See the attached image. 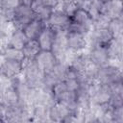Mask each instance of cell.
Segmentation results:
<instances>
[{
    "instance_id": "6da1fadb",
    "label": "cell",
    "mask_w": 123,
    "mask_h": 123,
    "mask_svg": "<svg viewBox=\"0 0 123 123\" xmlns=\"http://www.w3.org/2000/svg\"><path fill=\"white\" fill-rule=\"evenodd\" d=\"M22 64V72L21 76L26 82V84L30 87L37 88L42 85V81L45 73L37 64L35 60H29L24 58L21 62Z\"/></svg>"
},
{
    "instance_id": "7a4b0ae2",
    "label": "cell",
    "mask_w": 123,
    "mask_h": 123,
    "mask_svg": "<svg viewBox=\"0 0 123 123\" xmlns=\"http://www.w3.org/2000/svg\"><path fill=\"white\" fill-rule=\"evenodd\" d=\"M51 52L55 55L58 62H67L70 52L68 50L66 30L55 31V37H54V41L52 44Z\"/></svg>"
},
{
    "instance_id": "3957f363",
    "label": "cell",
    "mask_w": 123,
    "mask_h": 123,
    "mask_svg": "<svg viewBox=\"0 0 123 123\" xmlns=\"http://www.w3.org/2000/svg\"><path fill=\"white\" fill-rule=\"evenodd\" d=\"M96 81L104 85H111L114 82L122 81V69L121 66H118L114 63H108L104 66L99 67Z\"/></svg>"
},
{
    "instance_id": "277c9868",
    "label": "cell",
    "mask_w": 123,
    "mask_h": 123,
    "mask_svg": "<svg viewBox=\"0 0 123 123\" xmlns=\"http://www.w3.org/2000/svg\"><path fill=\"white\" fill-rule=\"evenodd\" d=\"M88 95L90 104H106L110 101L111 92L108 85L94 81L88 86Z\"/></svg>"
},
{
    "instance_id": "5b68a950",
    "label": "cell",
    "mask_w": 123,
    "mask_h": 123,
    "mask_svg": "<svg viewBox=\"0 0 123 123\" xmlns=\"http://www.w3.org/2000/svg\"><path fill=\"white\" fill-rule=\"evenodd\" d=\"M112 38L113 37L108 29H92L86 35L87 48L94 46H107Z\"/></svg>"
},
{
    "instance_id": "8992f818",
    "label": "cell",
    "mask_w": 123,
    "mask_h": 123,
    "mask_svg": "<svg viewBox=\"0 0 123 123\" xmlns=\"http://www.w3.org/2000/svg\"><path fill=\"white\" fill-rule=\"evenodd\" d=\"M71 23V17L66 15L60 9L56 8L50 13L48 20L46 21V25L53 29L54 31L58 30H66Z\"/></svg>"
},
{
    "instance_id": "52a82bcc",
    "label": "cell",
    "mask_w": 123,
    "mask_h": 123,
    "mask_svg": "<svg viewBox=\"0 0 123 123\" xmlns=\"http://www.w3.org/2000/svg\"><path fill=\"white\" fill-rule=\"evenodd\" d=\"M66 32H67V43H68L69 52L78 53L86 50L87 48L86 35L72 31H66Z\"/></svg>"
},
{
    "instance_id": "ba28073f",
    "label": "cell",
    "mask_w": 123,
    "mask_h": 123,
    "mask_svg": "<svg viewBox=\"0 0 123 123\" xmlns=\"http://www.w3.org/2000/svg\"><path fill=\"white\" fill-rule=\"evenodd\" d=\"M89 60L98 67L110 63V58L107 51V46H94L86 49Z\"/></svg>"
},
{
    "instance_id": "9c48e42d",
    "label": "cell",
    "mask_w": 123,
    "mask_h": 123,
    "mask_svg": "<svg viewBox=\"0 0 123 123\" xmlns=\"http://www.w3.org/2000/svg\"><path fill=\"white\" fill-rule=\"evenodd\" d=\"M22 72L21 62L4 60L0 65V75L11 80L17 76H20Z\"/></svg>"
},
{
    "instance_id": "30bf717a",
    "label": "cell",
    "mask_w": 123,
    "mask_h": 123,
    "mask_svg": "<svg viewBox=\"0 0 123 123\" xmlns=\"http://www.w3.org/2000/svg\"><path fill=\"white\" fill-rule=\"evenodd\" d=\"M122 37H113L107 45V51L110 58V62L118 66H121L122 62Z\"/></svg>"
},
{
    "instance_id": "8fae6325",
    "label": "cell",
    "mask_w": 123,
    "mask_h": 123,
    "mask_svg": "<svg viewBox=\"0 0 123 123\" xmlns=\"http://www.w3.org/2000/svg\"><path fill=\"white\" fill-rule=\"evenodd\" d=\"M35 61L37 62V64L40 66L45 74L51 72L58 62L55 55L51 51L46 50H40V52L35 58Z\"/></svg>"
},
{
    "instance_id": "7c38bea8",
    "label": "cell",
    "mask_w": 123,
    "mask_h": 123,
    "mask_svg": "<svg viewBox=\"0 0 123 123\" xmlns=\"http://www.w3.org/2000/svg\"><path fill=\"white\" fill-rule=\"evenodd\" d=\"M123 6L122 0H110L108 2L103 3L101 13L105 14L111 19L122 17Z\"/></svg>"
},
{
    "instance_id": "4fadbf2b",
    "label": "cell",
    "mask_w": 123,
    "mask_h": 123,
    "mask_svg": "<svg viewBox=\"0 0 123 123\" xmlns=\"http://www.w3.org/2000/svg\"><path fill=\"white\" fill-rule=\"evenodd\" d=\"M52 94H53L55 102H57V103H63L66 100L76 96L75 92L68 90V88L66 87V85L63 81L58 82L57 84H55L53 86Z\"/></svg>"
},
{
    "instance_id": "5bb4252c",
    "label": "cell",
    "mask_w": 123,
    "mask_h": 123,
    "mask_svg": "<svg viewBox=\"0 0 123 123\" xmlns=\"http://www.w3.org/2000/svg\"><path fill=\"white\" fill-rule=\"evenodd\" d=\"M71 21L80 25L88 33L93 29V20L88 14V12L85 10L78 9L71 16Z\"/></svg>"
},
{
    "instance_id": "9a60e30c",
    "label": "cell",
    "mask_w": 123,
    "mask_h": 123,
    "mask_svg": "<svg viewBox=\"0 0 123 123\" xmlns=\"http://www.w3.org/2000/svg\"><path fill=\"white\" fill-rule=\"evenodd\" d=\"M70 111L63 104L55 102L49 107V118L51 122H62L63 119L70 114Z\"/></svg>"
},
{
    "instance_id": "2e32d148",
    "label": "cell",
    "mask_w": 123,
    "mask_h": 123,
    "mask_svg": "<svg viewBox=\"0 0 123 123\" xmlns=\"http://www.w3.org/2000/svg\"><path fill=\"white\" fill-rule=\"evenodd\" d=\"M1 99L5 106H15L19 104V96L17 90L14 87V86L12 84L11 80L10 83L3 89V92L1 94Z\"/></svg>"
},
{
    "instance_id": "e0dca14e",
    "label": "cell",
    "mask_w": 123,
    "mask_h": 123,
    "mask_svg": "<svg viewBox=\"0 0 123 123\" xmlns=\"http://www.w3.org/2000/svg\"><path fill=\"white\" fill-rule=\"evenodd\" d=\"M46 23L39 18L36 17L34 18L23 30L28 39H37L38 36L42 32V30L45 28Z\"/></svg>"
},
{
    "instance_id": "ac0fdd59",
    "label": "cell",
    "mask_w": 123,
    "mask_h": 123,
    "mask_svg": "<svg viewBox=\"0 0 123 123\" xmlns=\"http://www.w3.org/2000/svg\"><path fill=\"white\" fill-rule=\"evenodd\" d=\"M54 37H55V31L46 25L37 39L38 41L41 50L51 51Z\"/></svg>"
},
{
    "instance_id": "d6986e66",
    "label": "cell",
    "mask_w": 123,
    "mask_h": 123,
    "mask_svg": "<svg viewBox=\"0 0 123 123\" xmlns=\"http://www.w3.org/2000/svg\"><path fill=\"white\" fill-rule=\"evenodd\" d=\"M28 40L29 39L26 37L23 30H13L12 32V34L10 35L6 44L11 47H13L15 49L22 50Z\"/></svg>"
},
{
    "instance_id": "ffe728a7",
    "label": "cell",
    "mask_w": 123,
    "mask_h": 123,
    "mask_svg": "<svg viewBox=\"0 0 123 123\" xmlns=\"http://www.w3.org/2000/svg\"><path fill=\"white\" fill-rule=\"evenodd\" d=\"M0 54L4 58V60H11V61H16V62H22L24 60V54L22 50L15 49L13 47H11L7 44L0 47Z\"/></svg>"
},
{
    "instance_id": "44dd1931",
    "label": "cell",
    "mask_w": 123,
    "mask_h": 123,
    "mask_svg": "<svg viewBox=\"0 0 123 123\" xmlns=\"http://www.w3.org/2000/svg\"><path fill=\"white\" fill-rule=\"evenodd\" d=\"M23 106L18 104L15 106H6L5 108V122H21V114Z\"/></svg>"
},
{
    "instance_id": "7402d4cb",
    "label": "cell",
    "mask_w": 123,
    "mask_h": 123,
    "mask_svg": "<svg viewBox=\"0 0 123 123\" xmlns=\"http://www.w3.org/2000/svg\"><path fill=\"white\" fill-rule=\"evenodd\" d=\"M32 115H33V121H38V122L50 121L49 107L44 106V105H33Z\"/></svg>"
},
{
    "instance_id": "603a6c76",
    "label": "cell",
    "mask_w": 123,
    "mask_h": 123,
    "mask_svg": "<svg viewBox=\"0 0 123 123\" xmlns=\"http://www.w3.org/2000/svg\"><path fill=\"white\" fill-rule=\"evenodd\" d=\"M40 50H41V48L37 39H29L26 42V44L24 45L22 52L26 59L35 60V58L37 56V54L40 52Z\"/></svg>"
},
{
    "instance_id": "cb8c5ba5",
    "label": "cell",
    "mask_w": 123,
    "mask_h": 123,
    "mask_svg": "<svg viewBox=\"0 0 123 123\" xmlns=\"http://www.w3.org/2000/svg\"><path fill=\"white\" fill-rule=\"evenodd\" d=\"M57 8L71 17L79 9V0H60Z\"/></svg>"
},
{
    "instance_id": "d4e9b609",
    "label": "cell",
    "mask_w": 123,
    "mask_h": 123,
    "mask_svg": "<svg viewBox=\"0 0 123 123\" xmlns=\"http://www.w3.org/2000/svg\"><path fill=\"white\" fill-rule=\"evenodd\" d=\"M36 15H14L11 22L12 30H24V28L34 19Z\"/></svg>"
},
{
    "instance_id": "484cf974",
    "label": "cell",
    "mask_w": 123,
    "mask_h": 123,
    "mask_svg": "<svg viewBox=\"0 0 123 123\" xmlns=\"http://www.w3.org/2000/svg\"><path fill=\"white\" fill-rule=\"evenodd\" d=\"M108 30L111 32V34L112 35V37H113L114 38L122 37V34H123L122 17L111 19V22H110V24H109Z\"/></svg>"
},
{
    "instance_id": "4316f807",
    "label": "cell",
    "mask_w": 123,
    "mask_h": 123,
    "mask_svg": "<svg viewBox=\"0 0 123 123\" xmlns=\"http://www.w3.org/2000/svg\"><path fill=\"white\" fill-rule=\"evenodd\" d=\"M102 6H103V3L100 0H91L90 5L87 10V12L90 15V17L92 18V20H94L101 13Z\"/></svg>"
},
{
    "instance_id": "83f0119b",
    "label": "cell",
    "mask_w": 123,
    "mask_h": 123,
    "mask_svg": "<svg viewBox=\"0 0 123 123\" xmlns=\"http://www.w3.org/2000/svg\"><path fill=\"white\" fill-rule=\"evenodd\" d=\"M110 22L111 18H109L103 13H100L93 20V29H108Z\"/></svg>"
},
{
    "instance_id": "f1b7e54d",
    "label": "cell",
    "mask_w": 123,
    "mask_h": 123,
    "mask_svg": "<svg viewBox=\"0 0 123 123\" xmlns=\"http://www.w3.org/2000/svg\"><path fill=\"white\" fill-rule=\"evenodd\" d=\"M63 82L65 83L68 90H70L72 92H76L78 90V88L80 87V81H79L78 77H68Z\"/></svg>"
},
{
    "instance_id": "f546056e",
    "label": "cell",
    "mask_w": 123,
    "mask_h": 123,
    "mask_svg": "<svg viewBox=\"0 0 123 123\" xmlns=\"http://www.w3.org/2000/svg\"><path fill=\"white\" fill-rule=\"evenodd\" d=\"M111 116H112V122H117V123L123 122V106L112 108Z\"/></svg>"
},
{
    "instance_id": "4dcf8cb0",
    "label": "cell",
    "mask_w": 123,
    "mask_h": 123,
    "mask_svg": "<svg viewBox=\"0 0 123 123\" xmlns=\"http://www.w3.org/2000/svg\"><path fill=\"white\" fill-rule=\"evenodd\" d=\"M109 105L111 108H117V107H122L123 106V95L119 94H111L110 101L108 102Z\"/></svg>"
},
{
    "instance_id": "1f68e13d",
    "label": "cell",
    "mask_w": 123,
    "mask_h": 123,
    "mask_svg": "<svg viewBox=\"0 0 123 123\" xmlns=\"http://www.w3.org/2000/svg\"><path fill=\"white\" fill-rule=\"evenodd\" d=\"M110 89L111 94H119V95H123V86H122V81H118V82H114L111 85H109Z\"/></svg>"
},
{
    "instance_id": "d6a6232c",
    "label": "cell",
    "mask_w": 123,
    "mask_h": 123,
    "mask_svg": "<svg viewBox=\"0 0 123 123\" xmlns=\"http://www.w3.org/2000/svg\"><path fill=\"white\" fill-rule=\"evenodd\" d=\"M20 4H21L20 0H2L1 7L2 8H6V9L15 10Z\"/></svg>"
},
{
    "instance_id": "836d02e7",
    "label": "cell",
    "mask_w": 123,
    "mask_h": 123,
    "mask_svg": "<svg viewBox=\"0 0 123 123\" xmlns=\"http://www.w3.org/2000/svg\"><path fill=\"white\" fill-rule=\"evenodd\" d=\"M59 1H60V0H41L42 4H43L46 8H48V9H50V10H52V11L55 10V9L58 7Z\"/></svg>"
},
{
    "instance_id": "e575fe53",
    "label": "cell",
    "mask_w": 123,
    "mask_h": 123,
    "mask_svg": "<svg viewBox=\"0 0 123 123\" xmlns=\"http://www.w3.org/2000/svg\"><path fill=\"white\" fill-rule=\"evenodd\" d=\"M21 1V4H24V5H27V6H31V4L33 3L34 0H20Z\"/></svg>"
},
{
    "instance_id": "d590c367",
    "label": "cell",
    "mask_w": 123,
    "mask_h": 123,
    "mask_svg": "<svg viewBox=\"0 0 123 123\" xmlns=\"http://www.w3.org/2000/svg\"><path fill=\"white\" fill-rule=\"evenodd\" d=\"M102 3H105V2H108V1H110V0H100Z\"/></svg>"
},
{
    "instance_id": "8d00e7d4",
    "label": "cell",
    "mask_w": 123,
    "mask_h": 123,
    "mask_svg": "<svg viewBox=\"0 0 123 123\" xmlns=\"http://www.w3.org/2000/svg\"><path fill=\"white\" fill-rule=\"evenodd\" d=\"M1 4H2V0H0V8H1Z\"/></svg>"
}]
</instances>
